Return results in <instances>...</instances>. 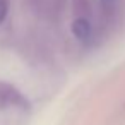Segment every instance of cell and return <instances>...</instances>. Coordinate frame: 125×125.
Returning <instances> with one entry per match:
<instances>
[{"mask_svg":"<svg viewBox=\"0 0 125 125\" xmlns=\"http://www.w3.org/2000/svg\"><path fill=\"white\" fill-rule=\"evenodd\" d=\"M7 12H9V0H0V24L5 21Z\"/></svg>","mask_w":125,"mask_h":125,"instance_id":"2","label":"cell"},{"mask_svg":"<svg viewBox=\"0 0 125 125\" xmlns=\"http://www.w3.org/2000/svg\"><path fill=\"white\" fill-rule=\"evenodd\" d=\"M103 2H106V4H110V2H113V0H103Z\"/></svg>","mask_w":125,"mask_h":125,"instance_id":"3","label":"cell"},{"mask_svg":"<svg viewBox=\"0 0 125 125\" xmlns=\"http://www.w3.org/2000/svg\"><path fill=\"white\" fill-rule=\"evenodd\" d=\"M72 33L81 43H86L91 38V24H89V21L86 17H77L72 22Z\"/></svg>","mask_w":125,"mask_h":125,"instance_id":"1","label":"cell"}]
</instances>
